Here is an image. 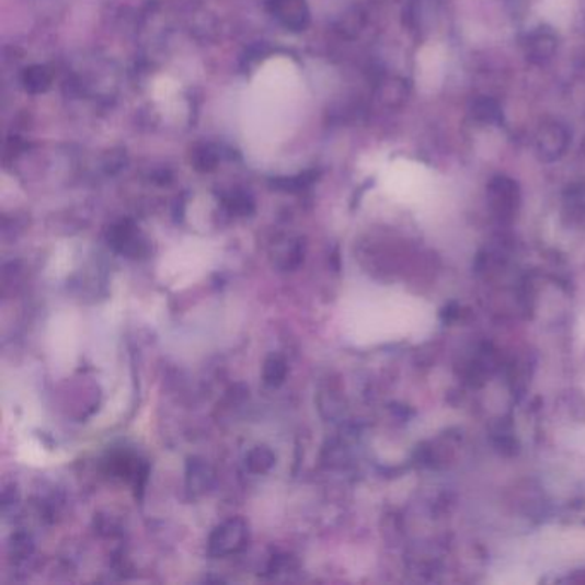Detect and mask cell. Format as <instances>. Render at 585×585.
I'll return each instance as SVG.
<instances>
[{
	"instance_id": "6da1fadb",
	"label": "cell",
	"mask_w": 585,
	"mask_h": 585,
	"mask_svg": "<svg viewBox=\"0 0 585 585\" xmlns=\"http://www.w3.org/2000/svg\"><path fill=\"white\" fill-rule=\"evenodd\" d=\"M305 83L296 62L277 56L265 60L251 80L242 103L245 141L256 153H268L292 136L301 117Z\"/></svg>"
},
{
	"instance_id": "3957f363",
	"label": "cell",
	"mask_w": 585,
	"mask_h": 585,
	"mask_svg": "<svg viewBox=\"0 0 585 585\" xmlns=\"http://www.w3.org/2000/svg\"><path fill=\"white\" fill-rule=\"evenodd\" d=\"M151 96L153 102L159 105L160 112L169 119H179L181 115L186 114V105L181 99V87L171 76H159L151 84Z\"/></svg>"
},
{
	"instance_id": "7a4b0ae2",
	"label": "cell",
	"mask_w": 585,
	"mask_h": 585,
	"mask_svg": "<svg viewBox=\"0 0 585 585\" xmlns=\"http://www.w3.org/2000/svg\"><path fill=\"white\" fill-rule=\"evenodd\" d=\"M424 169L408 160H397L387 167L383 174L385 186L397 194H411L424 184Z\"/></svg>"
},
{
	"instance_id": "277c9868",
	"label": "cell",
	"mask_w": 585,
	"mask_h": 585,
	"mask_svg": "<svg viewBox=\"0 0 585 585\" xmlns=\"http://www.w3.org/2000/svg\"><path fill=\"white\" fill-rule=\"evenodd\" d=\"M441 76V59L433 48H427L420 57V78L423 87H435Z\"/></svg>"
},
{
	"instance_id": "5b68a950",
	"label": "cell",
	"mask_w": 585,
	"mask_h": 585,
	"mask_svg": "<svg viewBox=\"0 0 585 585\" xmlns=\"http://www.w3.org/2000/svg\"><path fill=\"white\" fill-rule=\"evenodd\" d=\"M546 14L554 23H562L570 14V0H544Z\"/></svg>"
}]
</instances>
